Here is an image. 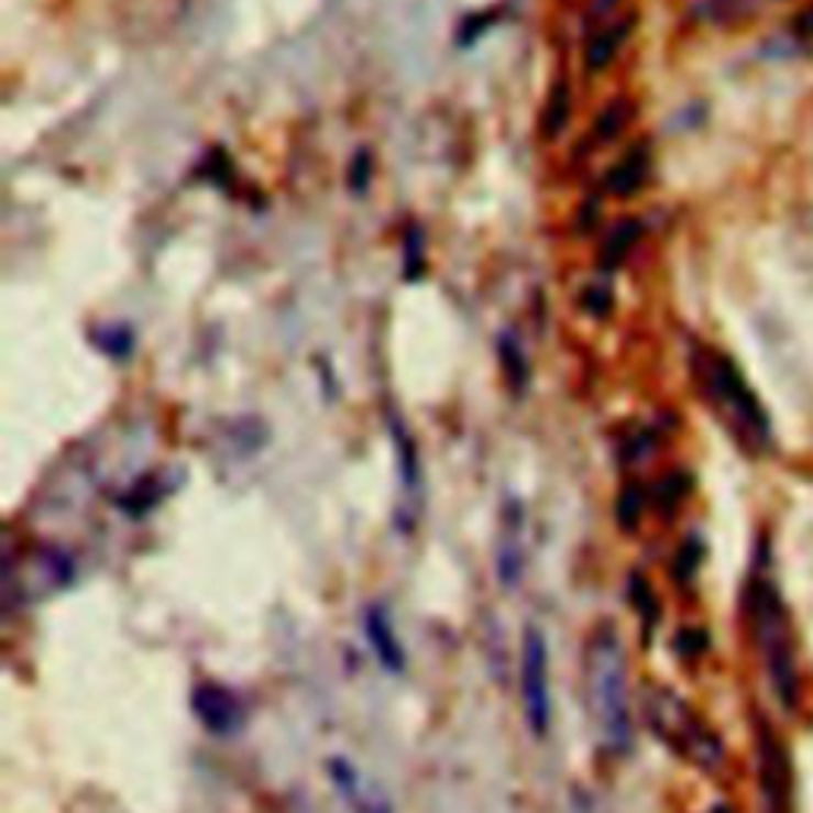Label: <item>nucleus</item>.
<instances>
[{"label":"nucleus","mask_w":813,"mask_h":813,"mask_svg":"<svg viewBox=\"0 0 813 813\" xmlns=\"http://www.w3.org/2000/svg\"><path fill=\"white\" fill-rule=\"evenodd\" d=\"M369 175H372V163H369V153L360 150L350 163V191L363 195L365 185H369Z\"/></svg>","instance_id":"nucleus-21"},{"label":"nucleus","mask_w":813,"mask_h":813,"mask_svg":"<svg viewBox=\"0 0 813 813\" xmlns=\"http://www.w3.org/2000/svg\"><path fill=\"white\" fill-rule=\"evenodd\" d=\"M798 29H801V32H813V13H804V17L798 20Z\"/></svg>","instance_id":"nucleus-24"},{"label":"nucleus","mask_w":813,"mask_h":813,"mask_svg":"<svg viewBox=\"0 0 813 813\" xmlns=\"http://www.w3.org/2000/svg\"><path fill=\"white\" fill-rule=\"evenodd\" d=\"M191 712L217 737H232L245 728V702L223 683H200L191 693Z\"/></svg>","instance_id":"nucleus-7"},{"label":"nucleus","mask_w":813,"mask_h":813,"mask_svg":"<svg viewBox=\"0 0 813 813\" xmlns=\"http://www.w3.org/2000/svg\"><path fill=\"white\" fill-rule=\"evenodd\" d=\"M585 696L591 722L611 754H629L633 747V700H629V671L626 651L617 629H597L585 646Z\"/></svg>","instance_id":"nucleus-2"},{"label":"nucleus","mask_w":813,"mask_h":813,"mask_svg":"<svg viewBox=\"0 0 813 813\" xmlns=\"http://www.w3.org/2000/svg\"><path fill=\"white\" fill-rule=\"evenodd\" d=\"M639 512H642V493H639V486H629L619 499V521L633 525L639 518Z\"/></svg>","instance_id":"nucleus-22"},{"label":"nucleus","mask_w":813,"mask_h":813,"mask_svg":"<svg viewBox=\"0 0 813 813\" xmlns=\"http://www.w3.org/2000/svg\"><path fill=\"white\" fill-rule=\"evenodd\" d=\"M757 762H759V801L762 813L794 811V782H791V759L779 734L762 718L757 722Z\"/></svg>","instance_id":"nucleus-6"},{"label":"nucleus","mask_w":813,"mask_h":813,"mask_svg":"<svg viewBox=\"0 0 813 813\" xmlns=\"http://www.w3.org/2000/svg\"><path fill=\"white\" fill-rule=\"evenodd\" d=\"M569 109H572V96H569V84L557 80L550 99H547V109H543V138H560L565 121H569Z\"/></svg>","instance_id":"nucleus-16"},{"label":"nucleus","mask_w":813,"mask_h":813,"mask_svg":"<svg viewBox=\"0 0 813 813\" xmlns=\"http://www.w3.org/2000/svg\"><path fill=\"white\" fill-rule=\"evenodd\" d=\"M422 271V232L414 226L404 239V277H420Z\"/></svg>","instance_id":"nucleus-18"},{"label":"nucleus","mask_w":813,"mask_h":813,"mask_svg":"<svg viewBox=\"0 0 813 813\" xmlns=\"http://www.w3.org/2000/svg\"><path fill=\"white\" fill-rule=\"evenodd\" d=\"M648 728L655 730L671 750L683 759H690L702 772H718L725 762L722 737L702 722L700 715L673 696L671 690H651L646 696Z\"/></svg>","instance_id":"nucleus-4"},{"label":"nucleus","mask_w":813,"mask_h":813,"mask_svg":"<svg viewBox=\"0 0 813 813\" xmlns=\"http://www.w3.org/2000/svg\"><path fill=\"white\" fill-rule=\"evenodd\" d=\"M363 629L365 639H369V648L375 655V661L385 668V671L400 673L404 664H407V655H404V646L394 633L392 614L385 604H369L363 614Z\"/></svg>","instance_id":"nucleus-10"},{"label":"nucleus","mask_w":813,"mask_h":813,"mask_svg":"<svg viewBox=\"0 0 813 813\" xmlns=\"http://www.w3.org/2000/svg\"><path fill=\"white\" fill-rule=\"evenodd\" d=\"M639 235H642V223H639V220H633V217L619 220V223L607 232V239H604V245H601V254H597L601 274H614L619 264L629 257L633 245L639 242Z\"/></svg>","instance_id":"nucleus-12"},{"label":"nucleus","mask_w":813,"mask_h":813,"mask_svg":"<svg viewBox=\"0 0 813 813\" xmlns=\"http://www.w3.org/2000/svg\"><path fill=\"white\" fill-rule=\"evenodd\" d=\"M708 813H730V807H725V804H718V807H712Z\"/></svg>","instance_id":"nucleus-25"},{"label":"nucleus","mask_w":813,"mask_h":813,"mask_svg":"<svg viewBox=\"0 0 813 813\" xmlns=\"http://www.w3.org/2000/svg\"><path fill=\"white\" fill-rule=\"evenodd\" d=\"M629 118H633V102H629V99H614V102H607V106L597 112V118H594V141L597 143L617 141L619 134L626 131Z\"/></svg>","instance_id":"nucleus-15"},{"label":"nucleus","mask_w":813,"mask_h":813,"mask_svg":"<svg viewBox=\"0 0 813 813\" xmlns=\"http://www.w3.org/2000/svg\"><path fill=\"white\" fill-rule=\"evenodd\" d=\"M747 607H750V626H754V639H757L772 696L782 702L785 712H794V705L801 700L798 646H794V633H791L782 591L772 575V557H769L766 540L757 547L754 575L747 585Z\"/></svg>","instance_id":"nucleus-1"},{"label":"nucleus","mask_w":813,"mask_h":813,"mask_svg":"<svg viewBox=\"0 0 813 813\" xmlns=\"http://www.w3.org/2000/svg\"><path fill=\"white\" fill-rule=\"evenodd\" d=\"M525 560H528V525L521 505L512 503L503 515V531L496 543V579L503 589H515L525 575Z\"/></svg>","instance_id":"nucleus-9"},{"label":"nucleus","mask_w":813,"mask_h":813,"mask_svg":"<svg viewBox=\"0 0 813 813\" xmlns=\"http://www.w3.org/2000/svg\"><path fill=\"white\" fill-rule=\"evenodd\" d=\"M490 23H493V17H490V13H477V20H468L464 29H461V45H471V42H474V39H477L480 32L490 26Z\"/></svg>","instance_id":"nucleus-23"},{"label":"nucleus","mask_w":813,"mask_h":813,"mask_svg":"<svg viewBox=\"0 0 813 813\" xmlns=\"http://www.w3.org/2000/svg\"><path fill=\"white\" fill-rule=\"evenodd\" d=\"M700 378L708 400L722 410V417H728L734 436H740V442H747L754 451L769 449L772 426L757 394L744 382L740 369L722 353H702Z\"/></svg>","instance_id":"nucleus-3"},{"label":"nucleus","mask_w":813,"mask_h":813,"mask_svg":"<svg viewBox=\"0 0 813 813\" xmlns=\"http://www.w3.org/2000/svg\"><path fill=\"white\" fill-rule=\"evenodd\" d=\"M96 343H99L102 353H109L114 360H124L131 353V347H134V334L124 325H109V328L96 331Z\"/></svg>","instance_id":"nucleus-17"},{"label":"nucleus","mask_w":813,"mask_h":813,"mask_svg":"<svg viewBox=\"0 0 813 813\" xmlns=\"http://www.w3.org/2000/svg\"><path fill=\"white\" fill-rule=\"evenodd\" d=\"M648 168H651V150L646 141H639L633 150H626L619 156V163L607 172V182L604 188L614 197H633L648 178Z\"/></svg>","instance_id":"nucleus-11"},{"label":"nucleus","mask_w":813,"mask_h":813,"mask_svg":"<svg viewBox=\"0 0 813 813\" xmlns=\"http://www.w3.org/2000/svg\"><path fill=\"white\" fill-rule=\"evenodd\" d=\"M696 537H690V543H683L680 547V553H677V560H673V575L683 582V579H690L696 569H700V560H702V547L700 543H693Z\"/></svg>","instance_id":"nucleus-19"},{"label":"nucleus","mask_w":813,"mask_h":813,"mask_svg":"<svg viewBox=\"0 0 813 813\" xmlns=\"http://www.w3.org/2000/svg\"><path fill=\"white\" fill-rule=\"evenodd\" d=\"M629 29H633V20H626V23H617V26L611 29H601L594 39H591L589 45H585V67H589L591 74H601L614 55L619 52V45H623V39L629 35Z\"/></svg>","instance_id":"nucleus-13"},{"label":"nucleus","mask_w":813,"mask_h":813,"mask_svg":"<svg viewBox=\"0 0 813 813\" xmlns=\"http://www.w3.org/2000/svg\"><path fill=\"white\" fill-rule=\"evenodd\" d=\"M518 690H521V712L525 725L534 737H547L553 696H550V646L540 626H525L521 636V658H518Z\"/></svg>","instance_id":"nucleus-5"},{"label":"nucleus","mask_w":813,"mask_h":813,"mask_svg":"<svg viewBox=\"0 0 813 813\" xmlns=\"http://www.w3.org/2000/svg\"><path fill=\"white\" fill-rule=\"evenodd\" d=\"M499 360H503L505 378L515 392L521 394L528 388V378H531V365H528V356L521 350V343L515 340V334H503L499 337Z\"/></svg>","instance_id":"nucleus-14"},{"label":"nucleus","mask_w":813,"mask_h":813,"mask_svg":"<svg viewBox=\"0 0 813 813\" xmlns=\"http://www.w3.org/2000/svg\"><path fill=\"white\" fill-rule=\"evenodd\" d=\"M328 776H331V782L340 791V801L350 807V813H394L385 791L375 785L360 766H353L350 759H328Z\"/></svg>","instance_id":"nucleus-8"},{"label":"nucleus","mask_w":813,"mask_h":813,"mask_svg":"<svg viewBox=\"0 0 813 813\" xmlns=\"http://www.w3.org/2000/svg\"><path fill=\"white\" fill-rule=\"evenodd\" d=\"M582 306L591 311V315H597V318H604L611 306H614V299H611V289L607 286H591L582 293Z\"/></svg>","instance_id":"nucleus-20"}]
</instances>
